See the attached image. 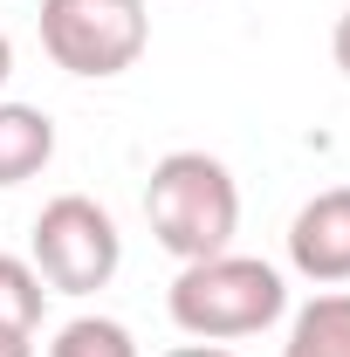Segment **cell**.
<instances>
[{"instance_id": "cell-2", "label": "cell", "mask_w": 350, "mask_h": 357, "mask_svg": "<svg viewBox=\"0 0 350 357\" xmlns=\"http://www.w3.org/2000/svg\"><path fill=\"white\" fill-rule=\"evenodd\" d=\"M172 323L192 344H234V337H261L275 316L289 310V289L282 275L254 255H206V261H185L165 296Z\"/></svg>"}, {"instance_id": "cell-9", "label": "cell", "mask_w": 350, "mask_h": 357, "mask_svg": "<svg viewBox=\"0 0 350 357\" xmlns=\"http://www.w3.org/2000/svg\"><path fill=\"white\" fill-rule=\"evenodd\" d=\"M42 296H48V282L35 275V261L0 255V330H28V337H35V323H42Z\"/></svg>"}, {"instance_id": "cell-11", "label": "cell", "mask_w": 350, "mask_h": 357, "mask_svg": "<svg viewBox=\"0 0 350 357\" xmlns=\"http://www.w3.org/2000/svg\"><path fill=\"white\" fill-rule=\"evenodd\" d=\"M0 357H35V337L28 330H0Z\"/></svg>"}, {"instance_id": "cell-5", "label": "cell", "mask_w": 350, "mask_h": 357, "mask_svg": "<svg viewBox=\"0 0 350 357\" xmlns=\"http://www.w3.org/2000/svg\"><path fill=\"white\" fill-rule=\"evenodd\" d=\"M289 261H296L303 282H323V289L350 282V185L316 192L289 220Z\"/></svg>"}, {"instance_id": "cell-12", "label": "cell", "mask_w": 350, "mask_h": 357, "mask_svg": "<svg viewBox=\"0 0 350 357\" xmlns=\"http://www.w3.org/2000/svg\"><path fill=\"white\" fill-rule=\"evenodd\" d=\"M165 357H234L227 344H178V351H165Z\"/></svg>"}, {"instance_id": "cell-8", "label": "cell", "mask_w": 350, "mask_h": 357, "mask_svg": "<svg viewBox=\"0 0 350 357\" xmlns=\"http://www.w3.org/2000/svg\"><path fill=\"white\" fill-rule=\"evenodd\" d=\"M48 357H137V337L117 316H76V323L55 330Z\"/></svg>"}, {"instance_id": "cell-6", "label": "cell", "mask_w": 350, "mask_h": 357, "mask_svg": "<svg viewBox=\"0 0 350 357\" xmlns=\"http://www.w3.org/2000/svg\"><path fill=\"white\" fill-rule=\"evenodd\" d=\"M55 158V124L35 103H0V185H21Z\"/></svg>"}, {"instance_id": "cell-10", "label": "cell", "mask_w": 350, "mask_h": 357, "mask_svg": "<svg viewBox=\"0 0 350 357\" xmlns=\"http://www.w3.org/2000/svg\"><path fill=\"white\" fill-rule=\"evenodd\" d=\"M330 55H337V69L350 76V7L337 14V35H330Z\"/></svg>"}, {"instance_id": "cell-13", "label": "cell", "mask_w": 350, "mask_h": 357, "mask_svg": "<svg viewBox=\"0 0 350 357\" xmlns=\"http://www.w3.org/2000/svg\"><path fill=\"white\" fill-rule=\"evenodd\" d=\"M7 76H14V42L0 35V89H7Z\"/></svg>"}, {"instance_id": "cell-4", "label": "cell", "mask_w": 350, "mask_h": 357, "mask_svg": "<svg viewBox=\"0 0 350 357\" xmlns=\"http://www.w3.org/2000/svg\"><path fill=\"white\" fill-rule=\"evenodd\" d=\"M28 261L42 275L48 289H62V296H89V289H103L117 261H124V234L117 220L83 199V192H62V199H48L42 220H35V248H28Z\"/></svg>"}, {"instance_id": "cell-7", "label": "cell", "mask_w": 350, "mask_h": 357, "mask_svg": "<svg viewBox=\"0 0 350 357\" xmlns=\"http://www.w3.org/2000/svg\"><path fill=\"white\" fill-rule=\"evenodd\" d=\"M282 357H350V289H330L296 310Z\"/></svg>"}, {"instance_id": "cell-1", "label": "cell", "mask_w": 350, "mask_h": 357, "mask_svg": "<svg viewBox=\"0 0 350 357\" xmlns=\"http://www.w3.org/2000/svg\"><path fill=\"white\" fill-rule=\"evenodd\" d=\"M144 220L158 234V248L178 261L227 255L241 227V185L213 151H165L144 185Z\"/></svg>"}, {"instance_id": "cell-3", "label": "cell", "mask_w": 350, "mask_h": 357, "mask_svg": "<svg viewBox=\"0 0 350 357\" xmlns=\"http://www.w3.org/2000/svg\"><path fill=\"white\" fill-rule=\"evenodd\" d=\"M151 42L144 0H42V48L69 76H124Z\"/></svg>"}]
</instances>
